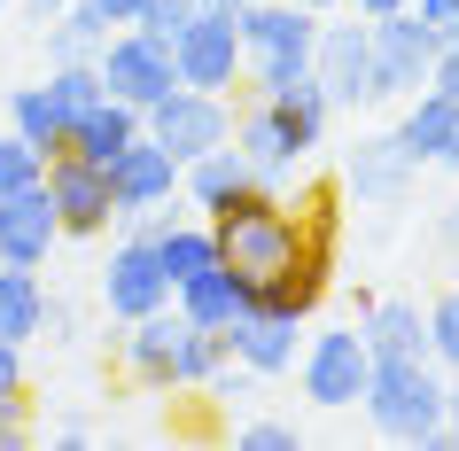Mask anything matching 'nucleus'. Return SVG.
Here are the masks:
<instances>
[{
    "instance_id": "cd10ccee",
    "label": "nucleus",
    "mask_w": 459,
    "mask_h": 451,
    "mask_svg": "<svg viewBox=\"0 0 459 451\" xmlns=\"http://www.w3.org/2000/svg\"><path fill=\"white\" fill-rule=\"evenodd\" d=\"M218 358H226V334L195 327V334H187V351H179V389H203V381L218 374Z\"/></svg>"
},
{
    "instance_id": "bb28decb",
    "label": "nucleus",
    "mask_w": 459,
    "mask_h": 451,
    "mask_svg": "<svg viewBox=\"0 0 459 451\" xmlns=\"http://www.w3.org/2000/svg\"><path fill=\"white\" fill-rule=\"evenodd\" d=\"M429 358L444 374H459V288H444L429 304Z\"/></svg>"
},
{
    "instance_id": "c9c22d12",
    "label": "nucleus",
    "mask_w": 459,
    "mask_h": 451,
    "mask_svg": "<svg viewBox=\"0 0 459 451\" xmlns=\"http://www.w3.org/2000/svg\"><path fill=\"white\" fill-rule=\"evenodd\" d=\"M86 8H94V16H101V24H109V31H117V24H133V16H141V8H148V0H86Z\"/></svg>"
},
{
    "instance_id": "7c9ffc66",
    "label": "nucleus",
    "mask_w": 459,
    "mask_h": 451,
    "mask_svg": "<svg viewBox=\"0 0 459 451\" xmlns=\"http://www.w3.org/2000/svg\"><path fill=\"white\" fill-rule=\"evenodd\" d=\"M234 444H242V451H296V428L289 421H242V428H234Z\"/></svg>"
},
{
    "instance_id": "7ed1b4c3",
    "label": "nucleus",
    "mask_w": 459,
    "mask_h": 451,
    "mask_svg": "<svg viewBox=\"0 0 459 451\" xmlns=\"http://www.w3.org/2000/svg\"><path fill=\"white\" fill-rule=\"evenodd\" d=\"M242 94H281L312 71V31L319 16L296 0H242Z\"/></svg>"
},
{
    "instance_id": "f8f14e48",
    "label": "nucleus",
    "mask_w": 459,
    "mask_h": 451,
    "mask_svg": "<svg viewBox=\"0 0 459 451\" xmlns=\"http://www.w3.org/2000/svg\"><path fill=\"white\" fill-rule=\"evenodd\" d=\"M171 304V281L164 265H156V249H148V234H125L117 249H109V265H101V311L109 319H148V311Z\"/></svg>"
},
{
    "instance_id": "473e14b6",
    "label": "nucleus",
    "mask_w": 459,
    "mask_h": 451,
    "mask_svg": "<svg viewBox=\"0 0 459 451\" xmlns=\"http://www.w3.org/2000/svg\"><path fill=\"white\" fill-rule=\"evenodd\" d=\"M412 16H420L436 39H452V31H459V0H412Z\"/></svg>"
},
{
    "instance_id": "dca6fc26",
    "label": "nucleus",
    "mask_w": 459,
    "mask_h": 451,
    "mask_svg": "<svg viewBox=\"0 0 459 451\" xmlns=\"http://www.w3.org/2000/svg\"><path fill=\"white\" fill-rule=\"evenodd\" d=\"M55 241H63V226H55L48 187L0 195V265H24V273H39V265L55 257Z\"/></svg>"
},
{
    "instance_id": "c756f323",
    "label": "nucleus",
    "mask_w": 459,
    "mask_h": 451,
    "mask_svg": "<svg viewBox=\"0 0 459 451\" xmlns=\"http://www.w3.org/2000/svg\"><path fill=\"white\" fill-rule=\"evenodd\" d=\"M24 444H31V397L0 389V451H24Z\"/></svg>"
},
{
    "instance_id": "4c0bfd02",
    "label": "nucleus",
    "mask_w": 459,
    "mask_h": 451,
    "mask_svg": "<svg viewBox=\"0 0 459 451\" xmlns=\"http://www.w3.org/2000/svg\"><path fill=\"white\" fill-rule=\"evenodd\" d=\"M0 389H24V343H0Z\"/></svg>"
},
{
    "instance_id": "72a5a7b5",
    "label": "nucleus",
    "mask_w": 459,
    "mask_h": 451,
    "mask_svg": "<svg viewBox=\"0 0 459 451\" xmlns=\"http://www.w3.org/2000/svg\"><path fill=\"white\" fill-rule=\"evenodd\" d=\"M429 86L459 94V31H452V39H436V71H429Z\"/></svg>"
},
{
    "instance_id": "412c9836",
    "label": "nucleus",
    "mask_w": 459,
    "mask_h": 451,
    "mask_svg": "<svg viewBox=\"0 0 459 451\" xmlns=\"http://www.w3.org/2000/svg\"><path fill=\"white\" fill-rule=\"evenodd\" d=\"M359 334L374 358H429V311L405 304V296H374L359 311Z\"/></svg>"
},
{
    "instance_id": "aec40b11",
    "label": "nucleus",
    "mask_w": 459,
    "mask_h": 451,
    "mask_svg": "<svg viewBox=\"0 0 459 451\" xmlns=\"http://www.w3.org/2000/svg\"><path fill=\"white\" fill-rule=\"evenodd\" d=\"M234 148H242L249 171H257L265 187H281V195H289V187H296V171H304V164H296V148L281 141V125H273V109H265L257 94L234 109Z\"/></svg>"
},
{
    "instance_id": "5701e85b",
    "label": "nucleus",
    "mask_w": 459,
    "mask_h": 451,
    "mask_svg": "<svg viewBox=\"0 0 459 451\" xmlns=\"http://www.w3.org/2000/svg\"><path fill=\"white\" fill-rule=\"evenodd\" d=\"M8 133H24L39 156H63V148H71V117H63V101L48 94V78L8 94Z\"/></svg>"
},
{
    "instance_id": "393cba45",
    "label": "nucleus",
    "mask_w": 459,
    "mask_h": 451,
    "mask_svg": "<svg viewBox=\"0 0 459 451\" xmlns=\"http://www.w3.org/2000/svg\"><path fill=\"white\" fill-rule=\"evenodd\" d=\"M48 94L63 101V117L78 125L101 101V71H94V63H48Z\"/></svg>"
},
{
    "instance_id": "1a4fd4ad",
    "label": "nucleus",
    "mask_w": 459,
    "mask_h": 451,
    "mask_svg": "<svg viewBox=\"0 0 459 451\" xmlns=\"http://www.w3.org/2000/svg\"><path fill=\"white\" fill-rule=\"evenodd\" d=\"M148 141H164L179 164H195L203 148L234 141V94H195V86H171L156 109H141Z\"/></svg>"
},
{
    "instance_id": "6e6552de",
    "label": "nucleus",
    "mask_w": 459,
    "mask_h": 451,
    "mask_svg": "<svg viewBox=\"0 0 459 451\" xmlns=\"http://www.w3.org/2000/svg\"><path fill=\"white\" fill-rule=\"evenodd\" d=\"M39 187H48L55 203V226H63V241H101L109 226H117V203H109V171L86 164V156H48V171H39Z\"/></svg>"
},
{
    "instance_id": "20e7f679",
    "label": "nucleus",
    "mask_w": 459,
    "mask_h": 451,
    "mask_svg": "<svg viewBox=\"0 0 459 451\" xmlns=\"http://www.w3.org/2000/svg\"><path fill=\"white\" fill-rule=\"evenodd\" d=\"M171 71L195 94H242V16L226 0H203L187 31L171 39Z\"/></svg>"
},
{
    "instance_id": "c03bdc74",
    "label": "nucleus",
    "mask_w": 459,
    "mask_h": 451,
    "mask_svg": "<svg viewBox=\"0 0 459 451\" xmlns=\"http://www.w3.org/2000/svg\"><path fill=\"white\" fill-rule=\"evenodd\" d=\"M226 8H242V0H226Z\"/></svg>"
},
{
    "instance_id": "4be33fe9",
    "label": "nucleus",
    "mask_w": 459,
    "mask_h": 451,
    "mask_svg": "<svg viewBox=\"0 0 459 451\" xmlns=\"http://www.w3.org/2000/svg\"><path fill=\"white\" fill-rule=\"evenodd\" d=\"M141 133H148V125H141V109H133V101L101 94L94 109L71 125V156H86V164H109V156H117V148H133Z\"/></svg>"
},
{
    "instance_id": "a18cd8bd",
    "label": "nucleus",
    "mask_w": 459,
    "mask_h": 451,
    "mask_svg": "<svg viewBox=\"0 0 459 451\" xmlns=\"http://www.w3.org/2000/svg\"><path fill=\"white\" fill-rule=\"evenodd\" d=\"M0 8H8V0H0Z\"/></svg>"
},
{
    "instance_id": "2f4dec72",
    "label": "nucleus",
    "mask_w": 459,
    "mask_h": 451,
    "mask_svg": "<svg viewBox=\"0 0 459 451\" xmlns=\"http://www.w3.org/2000/svg\"><path fill=\"white\" fill-rule=\"evenodd\" d=\"M203 389H211V397H218V404H242V397H249V389H257V374H249L242 358H218V374H211V381H203Z\"/></svg>"
},
{
    "instance_id": "e433bc0d",
    "label": "nucleus",
    "mask_w": 459,
    "mask_h": 451,
    "mask_svg": "<svg viewBox=\"0 0 459 451\" xmlns=\"http://www.w3.org/2000/svg\"><path fill=\"white\" fill-rule=\"evenodd\" d=\"M436 444H459V374H444V436Z\"/></svg>"
},
{
    "instance_id": "58836bf2",
    "label": "nucleus",
    "mask_w": 459,
    "mask_h": 451,
    "mask_svg": "<svg viewBox=\"0 0 459 451\" xmlns=\"http://www.w3.org/2000/svg\"><path fill=\"white\" fill-rule=\"evenodd\" d=\"M55 444L78 451V444H94V428H86V421H55Z\"/></svg>"
},
{
    "instance_id": "4468645a",
    "label": "nucleus",
    "mask_w": 459,
    "mask_h": 451,
    "mask_svg": "<svg viewBox=\"0 0 459 451\" xmlns=\"http://www.w3.org/2000/svg\"><path fill=\"white\" fill-rule=\"evenodd\" d=\"M389 133H397V148H405L412 164L459 171V94H444V86H420V94H405Z\"/></svg>"
},
{
    "instance_id": "f257e3e1",
    "label": "nucleus",
    "mask_w": 459,
    "mask_h": 451,
    "mask_svg": "<svg viewBox=\"0 0 459 451\" xmlns=\"http://www.w3.org/2000/svg\"><path fill=\"white\" fill-rule=\"evenodd\" d=\"M218 226V265H234L249 288L281 281L296 257H304V218H296V203L281 187H249L242 203L226 218H211Z\"/></svg>"
},
{
    "instance_id": "423d86ee",
    "label": "nucleus",
    "mask_w": 459,
    "mask_h": 451,
    "mask_svg": "<svg viewBox=\"0 0 459 451\" xmlns=\"http://www.w3.org/2000/svg\"><path fill=\"white\" fill-rule=\"evenodd\" d=\"M94 71H101V94L133 101V109H156V101L179 86V71H171V39H148L141 24L109 31V39L94 48Z\"/></svg>"
},
{
    "instance_id": "9d476101",
    "label": "nucleus",
    "mask_w": 459,
    "mask_h": 451,
    "mask_svg": "<svg viewBox=\"0 0 459 451\" xmlns=\"http://www.w3.org/2000/svg\"><path fill=\"white\" fill-rule=\"evenodd\" d=\"M312 78L327 86L335 109L374 101V55H366V16H319L312 31Z\"/></svg>"
},
{
    "instance_id": "9b49d317",
    "label": "nucleus",
    "mask_w": 459,
    "mask_h": 451,
    "mask_svg": "<svg viewBox=\"0 0 459 451\" xmlns=\"http://www.w3.org/2000/svg\"><path fill=\"white\" fill-rule=\"evenodd\" d=\"M187 334H195V319L179 304L148 311V319H125V334H117L125 374L141 381V389H179V351H187Z\"/></svg>"
},
{
    "instance_id": "a211bd4d",
    "label": "nucleus",
    "mask_w": 459,
    "mask_h": 451,
    "mask_svg": "<svg viewBox=\"0 0 459 451\" xmlns=\"http://www.w3.org/2000/svg\"><path fill=\"white\" fill-rule=\"evenodd\" d=\"M296 351H304V327L281 319V311H242V319L226 327V358H242L257 381L296 374Z\"/></svg>"
},
{
    "instance_id": "79ce46f5",
    "label": "nucleus",
    "mask_w": 459,
    "mask_h": 451,
    "mask_svg": "<svg viewBox=\"0 0 459 451\" xmlns=\"http://www.w3.org/2000/svg\"><path fill=\"white\" fill-rule=\"evenodd\" d=\"M296 8H312V16H335L342 0H296Z\"/></svg>"
},
{
    "instance_id": "0eeeda50",
    "label": "nucleus",
    "mask_w": 459,
    "mask_h": 451,
    "mask_svg": "<svg viewBox=\"0 0 459 451\" xmlns=\"http://www.w3.org/2000/svg\"><path fill=\"white\" fill-rule=\"evenodd\" d=\"M366 55H374V101H405L436 71V31L412 8H389V16L366 24Z\"/></svg>"
},
{
    "instance_id": "39448f33",
    "label": "nucleus",
    "mask_w": 459,
    "mask_h": 451,
    "mask_svg": "<svg viewBox=\"0 0 459 451\" xmlns=\"http://www.w3.org/2000/svg\"><path fill=\"white\" fill-rule=\"evenodd\" d=\"M366 374H374V351H366L359 327H319L296 351V381H304V397L319 412H351L366 397Z\"/></svg>"
},
{
    "instance_id": "ea45409f",
    "label": "nucleus",
    "mask_w": 459,
    "mask_h": 451,
    "mask_svg": "<svg viewBox=\"0 0 459 451\" xmlns=\"http://www.w3.org/2000/svg\"><path fill=\"white\" fill-rule=\"evenodd\" d=\"M342 8H351V16H366V24H374V16H389V8H412V0H342Z\"/></svg>"
},
{
    "instance_id": "f03ea898",
    "label": "nucleus",
    "mask_w": 459,
    "mask_h": 451,
    "mask_svg": "<svg viewBox=\"0 0 459 451\" xmlns=\"http://www.w3.org/2000/svg\"><path fill=\"white\" fill-rule=\"evenodd\" d=\"M359 404H366V421H374V436L429 451L444 436V366L436 358H374Z\"/></svg>"
},
{
    "instance_id": "ddd939ff",
    "label": "nucleus",
    "mask_w": 459,
    "mask_h": 451,
    "mask_svg": "<svg viewBox=\"0 0 459 451\" xmlns=\"http://www.w3.org/2000/svg\"><path fill=\"white\" fill-rule=\"evenodd\" d=\"M109 203H117V218H141V211H164V203H179V156H171L164 141H133L109 156Z\"/></svg>"
},
{
    "instance_id": "c85d7f7f",
    "label": "nucleus",
    "mask_w": 459,
    "mask_h": 451,
    "mask_svg": "<svg viewBox=\"0 0 459 451\" xmlns=\"http://www.w3.org/2000/svg\"><path fill=\"white\" fill-rule=\"evenodd\" d=\"M195 8H203V0H148L141 16H133V24L148 31V39H179V31H187V16Z\"/></svg>"
},
{
    "instance_id": "a19ab883",
    "label": "nucleus",
    "mask_w": 459,
    "mask_h": 451,
    "mask_svg": "<svg viewBox=\"0 0 459 451\" xmlns=\"http://www.w3.org/2000/svg\"><path fill=\"white\" fill-rule=\"evenodd\" d=\"M436 241H444V249H459V211H444V226H436Z\"/></svg>"
},
{
    "instance_id": "f704fd0d",
    "label": "nucleus",
    "mask_w": 459,
    "mask_h": 451,
    "mask_svg": "<svg viewBox=\"0 0 459 451\" xmlns=\"http://www.w3.org/2000/svg\"><path fill=\"white\" fill-rule=\"evenodd\" d=\"M39 334H55V343H71V334H78V311L63 304V296H48V319H39Z\"/></svg>"
},
{
    "instance_id": "f3484780",
    "label": "nucleus",
    "mask_w": 459,
    "mask_h": 451,
    "mask_svg": "<svg viewBox=\"0 0 459 451\" xmlns=\"http://www.w3.org/2000/svg\"><path fill=\"white\" fill-rule=\"evenodd\" d=\"M412 179H420V164L397 148V133L359 141V148H351V164H342V187L359 195V203H374V211H397V203L412 195Z\"/></svg>"
},
{
    "instance_id": "37998d69",
    "label": "nucleus",
    "mask_w": 459,
    "mask_h": 451,
    "mask_svg": "<svg viewBox=\"0 0 459 451\" xmlns=\"http://www.w3.org/2000/svg\"><path fill=\"white\" fill-rule=\"evenodd\" d=\"M31 8H39V16H55V8H63V0H31Z\"/></svg>"
},
{
    "instance_id": "2eb2a0df",
    "label": "nucleus",
    "mask_w": 459,
    "mask_h": 451,
    "mask_svg": "<svg viewBox=\"0 0 459 451\" xmlns=\"http://www.w3.org/2000/svg\"><path fill=\"white\" fill-rule=\"evenodd\" d=\"M249 187H265V179L249 171V156L234 141H218V148H203L195 164H179V203H187L195 218H226Z\"/></svg>"
},
{
    "instance_id": "b1692460",
    "label": "nucleus",
    "mask_w": 459,
    "mask_h": 451,
    "mask_svg": "<svg viewBox=\"0 0 459 451\" xmlns=\"http://www.w3.org/2000/svg\"><path fill=\"white\" fill-rule=\"evenodd\" d=\"M48 319V288L24 265H0V343H31Z\"/></svg>"
},
{
    "instance_id": "6ab92c4d",
    "label": "nucleus",
    "mask_w": 459,
    "mask_h": 451,
    "mask_svg": "<svg viewBox=\"0 0 459 451\" xmlns=\"http://www.w3.org/2000/svg\"><path fill=\"white\" fill-rule=\"evenodd\" d=\"M171 304L187 311L195 327H211V334H226V327H234V319H242L249 304H257V288H249L242 273H234V265H203V273H195V281H179V288H171Z\"/></svg>"
},
{
    "instance_id": "a878e982",
    "label": "nucleus",
    "mask_w": 459,
    "mask_h": 451,
    "mask_svg": "<svg viewBox=\"0 0 459 451\" xmlns=\"http://www.w3.org/2000/svg\"><path fill=\"white\" fill-rule=\"evenodd\" d=\"M39 171H48V156L24 141V133H8L0 125V195H16V187H39Z\"/></svg>"
}]
</instances>
